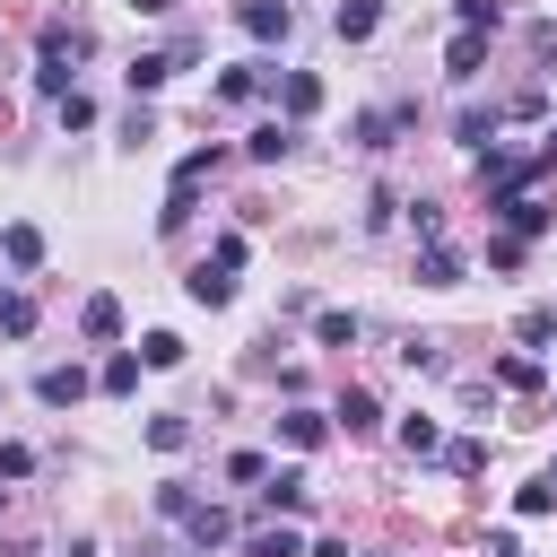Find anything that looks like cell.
I'll return each instance as SVG.
<instances>
[{
    "mask_svg": "<svg viewBox=\"0 0 557 557\" xmlns=\"http://www.w3.org/2000/svg\"><path fill=\"white\" fill-rule=\"evenodd\" d=\"M235 17H244V35H261V44H278V35L296 26V17H287V0H244Z\"/></svg>",
    "mask_w": 557,
    "mask_h": 557,
    "instance_id": "cell-1",
    "label": "cell"
},
{
    "mask_svg": "<svg viewBox=\"0 0 557 557\" xmlns=\"http://www.w3.org/2000/svg\"><path fill=\"white\" fill-rule=\"evenodd\" d=\"M183 531H191L200 548H226V540H235V522H226V505H200V496H191V513H183Z\"/></svg>",
    "mask_w": 557,
    "mask_h": 557,
    "instance_id": "cell-2",
    "label": "cell"
},
{
    "mask_svg": "<svg viewBox=\"0 0 557 557\" xmlns=\"http://www.w3.org/2000/svg\"><path fill=\"white\" fill-rule=\"evenodd\" d=\"M331 26H339V44H366V35L383 26V9H374V0H339V9H331Z\"/></svg>",
    "mask_w": 557,
    "mask_h": 557,
    "instance_id": "cell-3",
    "label": "cell"
},
{
    "mask_svg": "<svg viewBox=\"0 0 557 557\" xmlns=\"http://www.w3.org/2000/svg\"><path fill=\"white\" fill-rule=\"evenodd\" d=\"M479 61H487V35H479V26H461V35H453V52H444V70H453V78H479Z\"/></svg>",
    "mask_w": 557,
    "mask_h": 557,
    "instance_id": "cell-4",
    "label": "cell"
},
{
    "mask_svg": "<svg viewBox=\"0 0 557 557\" xmlns=\"http://www.w3.org/2000/svg\"><path fill=\"white\" fill-rule=\"evenodd\" d=\"M278 104H287V113L305 122V113L322 104V78H313V70H287V78H278Z\"/></svg>",
    "mask_w": 557,
    "mask_h": 557,
    "instance_id": "cell-5",
    "label": "cell"
},
{
    "mask_svg": "<svg viewBox=\"0 0 557 557\" xmlns=\"http://www.w3.org/2000/svg\"><path fill=\"white\" fill-rule=\"evenodd\" d=\"M35 392H44L52 409H70V400L87 392V374H78V366H44V383H35Z\"/></svg>",
    "mask_w": 557,
    "mask_h": 557,
    "instance_id": "cell-6",
    "label": "cell"
},
{
    "mask_svg": "<svg viewBox=\"0 0 557 557\" xmlns=\"http://www.w3.org/2000/svg\"><path fill=\"white\" fill-rule=\"evenodd\" d=\"M261 496H270L278 513H305V505H313V487H305V470H278V479H270Z\"/></svg>",
    "mask_w": 557,
    "mask_h": 557,
    "instance_id": "cell-7",
    "label": "cell"
},
{
    "mask_svg": "<svg viewBox=\"0 0 557 557\" xmlns=\"http://www.w3.org/2000/svg\"><path fill=\"white\" fill-rule=\"evenodd\" d=\"M226 296H235V270H209V261H200V270H191V305H226Z\"/></svg>",
    "mask_w": 557,
    "mask_h": 557,
    "instance_id": "cell-8",
    "label": "cell"
},
{
    "mask_svg": "<svg viewBox=\"0 0 557 557\" xmlns=\"http://www.w3.org/2000/svg\"><path fill=\"white\" fill-rule=\"evenodd\" d=\"M78 331H87V339H113V331H122V305H113V296H87Z\"/></svg>",
    "mask_w": 557,
    "mask_h": 557,
    "instance_id": "cell-9",
    "label": "cell"
},
{
    "mask_svg": "<svg viewBox=\"0 0 557 557\" xmlns=\"http://www.w3.org/2000/svg\"><path fill=\"white\" fill-rule=\"evenodd\" d=\"M278 435H287V444H296V453H313V444H322V435H331V426H322V418H313V409H287V418H278Z\"/></svg>",
    "mask_w": 557,
    "mask_h": 557,
    "instance_id": "cell-10",
    "label": "cell"
},
{
    "mask_svg": "<svg viewBox=\"0 0 557 557\" xmlns=\"http://www.w3.org/2000/svg\"><path fill=\"white\" fill-rule=\"evenodd\" d=\"M400 453H409V461H426V453H444V435H435V418H400Z\"/></svg>",
    "mask_w": 557,
    "mask_h": 557,
    "instance_id": "cell-11",
    "label": "cell"
},
{
    "mask_svg": "<svg viewBox=\"0 0 557 557\" xmlns=\"http://www.w3.org/2000/svg\"><path fill=\"white\" fill-rule=\"evenodd\" d=\"M261 78H270V70H261V61H244V70H226V78H218V96H226V104H244V96H261Z\"/></svg>",
    "mask_w": 557,
    "mask_h": 557,
    "instance_id": "cell-12",
    "label": "cell"
},
{
    "mask_svg": "<svg viewBox=\"0 0 557 557\" xmlns=\"http://www.w3.org/2000/svg\"><path fill=\"white\" fill-rule=\"evenodd\" d=\"M287 139H296V131H287V122H261V131H252V139H244V148H252V157H261V165H278V157H287Z\"/></svg>",
    "mask_w": 557,
    "mask_h": 557,
    "instance_id": "cell-13",
    "label": "cell"
},
{
    "mask_svg": "<svg viewBox=\"0 0 557 557\" xmlns=\"http://www.w3.org/2000/svg\"><path fill=\"white\" fill-rule=\"evenodd\" d=\"M0 252H9L17 270H35V261H44V235H35V226H9V235H0Z\"/></svg>",
    "mask_w": 557,
    "mask_h": 557,
    "instance_id": "cell-14",
    "label": "cell"
},
{
    "mask_svg": "<svg viewBox=\"0 0 557 557\" xmlns=\"http://www.w3.org/2000/svg\"><path fill=\"white\" fill-rule=\"evenodd\" d=\"M139 366H183V339H174V331H148V339H139Z\"/></svg>",
    "mask_w": 557,
    "mask_h": 557,
    "instance_id": "cell-15",
    "label": "cell"
},
{
    "mask_svg": "<svg viewBox=\"0 0 557 557\" xmlns=\"http://www.w3.org/2000/svg\"><path fill=\"white\" fill-rule=\"evenodd\" d=\"M244 557H305V548H296V531H252Z\"/></svg>",
    "mask_w": 557,
    "mask_h": 557,
    "instance_id": "cell-16",
    "label": "cell"
},
{
    "mask_svg": "<svg viewBox=\"0 0 557 557\" xmlns=\"http://www.w3.org/2000/svg\"><path fill=\"white\" fill-rule=\"evenodd\" d=\"M461 278V252H444V244H426V287H453Z\"/></svg>",
    "mask_w": 557,
    "mask_h": 557,
    "instance_id": "cell-17",
    "label": "cell"
},
{
    "mask_svg": "<svg viewBox=\"0 0 557 557\" xmlns=\"http://www.w3.org/2000/svg\"><path fill=\"white\" fill-rule=\"evenodd\" d=\"M313 331H322V348H348L357 339V313H313Z\"/></svg>",
    "mask_w": 557,
    "mask_h": 557,
    "instance_id": "cell-18",
    "label": "cell"
},
{
    "mask_svg": "<svg viewBox=\"0 0 557 557\" xmlns=\"http://www.w3.org/2000/svg\"><path fill=\"white\" fill-rule=\"evenodd\" d=\"M148 444H157V453H183L191 426H183V418H148Z\"/></svg>",
    "mask_w": 557,
    "mask_h": 557,
    "instance_id": "cell-19",
    "label": "cell"
},
{
    "mask_svg": "<svg viewBox=\"0 0 557 557\" xmlns=\"http://www.w3.org/2000/svg\"><path fill=\"white\" fill-rule=\"evenodd\" d=\"M165 78H174V61H165V52H148V61H131V87H165Z\"/></svg>",
    "mask_w": 557,
    "mask_h": 557,
    "instance_id": "cell-20",
    "label": "cell"
},
{
    "mask_svg": "<svg viewBox=\"0 0 557 557\" xmlns=\"http://www.w3.org/2000/svg\"><path fill=\"white\" fill-rule=\"evenodd\" d=\"M339 418H348V435H366V426H374V392H348V400H339Z\"/></svg>",
    "mask_w": 557,
    "mask_h": 557,
    "instance_id": "cell-21",
    "label": "cell"
},
{
    "mask_svg": "<svg viewBox=\"0 0 557 557\" xmlns=\"http://www.w3.org/2000/svg\"><path fill=\"white\" fill-rule=\"evenodd\" d=\"M87 122H96V104H87V96L70 87V96H61V131H87Z\"/></svg>",
    "mask_w": 557,
    "mask_h": 557,
    "instance_id": "cell-22",
    "label": "cell"
},
{
    "mask_svg": "<svg viewBox=\"0 0 557 557\" xmlns=\"http://www.w3.org/2000/svg\"><path fill=\"white\" fill-rule=\"evenodd\" d=\"M104 392H139V357H113L104 366Z\"/></svg>",
    "mask_w": 557,
    "mask_h": 557,
    "instance_id": "cell-23",
    "label": "cell"
},
{
    "mask_svg": "<svg viewBox=\"0 0 557 557\" xmlns=\"http://www.w3.org/2000/svg\"><path fill=\"white\" fill-rule=\"evenodd\" d=\"M496 383H513V392H531V383H540V366H531V357H505V366H496Z\"/></svg>",
    "mask_w": 557,
    "mask_h": 557,
    "instance_id": "cell-24",
    "label": "cell"
},
{
    "mask_svg": "<svg viewBox=\"0 0 557 557\" xmlns=\"http://www.w3.org/2000/svg\"><path fill=\"white\" fill-rule=\"evenodd\" d=\"M444 461H453V470H461V479H479V470H487V444H453V453H444Z\"/></svg>",
    "mask_w": 557,
    "mask_h": 557,
    "instance_id": "cell-25",
    "label": "cell"
},
{
    "mask_svg": "<svg viewBox=\"0 0 557 557\" xmlns=\"http://www.w3.org/2000/svg\"><path fill=\"white\" fill-rule=\"evenodd\" d=\"M26 470H35V453L26 444H0V479H26Z\"/></svg>",
    "mask_w": 557,
    "mask_h": 557,
    "instance_id": "cell-26",
    "label": "cell"
},
{
    "mask_svg": "<svg viewBox=\"0 0 557 557\" xmlns=\"http://www.w3.org/2000/svg\"><path fill=\"white\" fill-rule=\"evenodd\" d=\"M26 322H35V305L26 296H0V331H26Z\"/></svg>",
    "mask_w": 557,
    "mask_h": 557,
    "instance_id": "cell-27",
    "label": "cell"
},
{
    "mask_svg": "<svg viewBox=\"0 0 557 557\" xmlns=\"http://www.w3.org/2000/svg\"><path fill=\"white\" fill-rule=\"evenodd\" d=\"M461 9V26H496V0H453Z\"/></svg>",
    "mask_w": 557,
    "mask_h": 557,
    "instance_id": "cell-28",
    "label": "cell"
},
{
    "mask_svg": "<svg viewBox=\"0 0 557 557\" xmlns=\"http://www.w3.org/2000/svg\"><path fill=\"white\" fill-rule=\"evenodd\" d=\"M61 557H96V540H70V548H61Z\"/></svg>",
    "mask_w": 557,
    "mask_h": 557,
    "instance_id": "cell-29",
    "label": "cell"
},
{
    "mask_svg": "<svg viewBox=\"0 0 557 557\" xmlns=\"http://www.w3.org/2000/svg\"><path fill=\"white\" fill-rule=\"evenodd\" d=\"M131 9H174V0H131Z\"/></svg>",
    "mask_w": 557,
    "mask_h": 557,
    "instance_id": "cell-30",
    "label": "cell"
},
{
    "mask_svg": "<svg viewBox=\"0 0 557 557\" xmlns=\"http://www.w3.org/2000/svg\"><path fill=\"white\" fill-rule=\"evenodd\" d=\"M548 157H557V131H548Z\"/></svg>",
    "mask_w": 557,
    "mask_h": 557,
    "instance_id": "cell-31",
    "label": "cell"
},
{
    "mask_svg": "<svg viewBox=\"0 0 557 557\" xmlns=\"http://www.w3.org/2000/svg\"><path fill=\"white\" fill-rule=\"evenodd\" d=\"M548 487H557V470H548Z\"/></svg>",
    "mask_w": 557,
    "mask_h": 557,
    "instance_id": "cell-32",
    "label": "cell"
}]
</instances>
